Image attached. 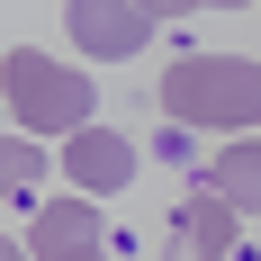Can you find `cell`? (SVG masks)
Listing matches in <instances>:
<instances>
[{"label":"cell","instance_id":"obj_1","mask_svg":"<svg viewBox=\"0 0 261 261\" xmlns=\"http://www.w3.org/2000/svg\"><path fill=\"white\" fill-rule=\"evenodd\" d=\"M162 108H171V126L252 135V117H261V63L252 54H180V63L162 72Z\"/></svg>","mask_w":261,"mask_h":261},{"label":"cell","instance_id":"obj_2","mask_svg":"<svg viewBox=\"0 0 261 261\" xmlns=\"http://www.w3.org/2000/svg\"><path fill=\"white\" fill-rule=\"evenodd\" d=\"M0 90H9V126H18V135H81V126H90V72L45 63L36 45H9Z\"/></svg>","mask_w":261,"mask_h":261},{"label":"cell","instance_id":"obj_3","mask_svg":"<svg viewBox=\"0 0 261 261\" xmlns=\"http://www.w3.org/2000/svg\"><path fill=\"white\" fill-rule=\"evenodd\" d=\"M153 0H63V27H72L81 54H99V63H126V54L153 45Z\"/></svg>","mask_w":261,"mask_h":261},{"label":"cell","instance_id":"obj_4","mask_svg":"<svg viewBox=\"0 0 261 261\" xmlns=\"http://www.w3.org/2000/svg\"><path fill=\"white\" fill-rule=\"evenodd\" d=\"M243 243V216L216 198V189H180V207H171V252L180 261H234Z\"/></svg>","mask_w":261,"mask_h":261},{"label":"cell","instance_id":"obj_5","mask_svg":"<svg viewBox=\"0 0 261 261\" xmlns=\"http://www.w3.org/2000/svg\"><path fill=\"white\" fill-rule=\"evenodd\" d=\"M63 171H72V189H126L135 180V144L117 126H81L63 144Z\"/></svg>","mask_w":261,"mask_h":261},{"label":"cell","instance_id":"obj_6","mask_svg":"<svg viewBox=\"0 0 261 261\" xmlns=\"http://www.w3.org/2000/svg\"><path fill=\"white\" fill-rule=\"evenodd\" d=\"M198 189H216L234 216H261V135H234V144H216Z\"/></svg>","mask_w":261,"mask_h":261},{"label":"cell","instance_id":"obj_7","mask_svg":"<svg viewBox=\"0 0 261 261\" xmlns=\"http://www.w3.org/2000/svg\"><path fill=\"white\" fill-rule=\"evenodd\" d=\"M90 243H99V207H90V198H45V207H36V261L90 252Z\"/></svg>","mask_w":261,"mask_h":261},{"label":"cell","instance_id":"obj_8","mask_svg":"<svg viewBox=\"0 0 261 261\" xmlns=\"http://www.w3.org/2000/svg\"><path fill=\"white\" fill-rule=\"evenodd\" d=\"M0 189H9L18 207H36V189H45V153H36V135H18V126L0 144Z\"/></svg>","mask_w":261,"mask_h":261},{"label":"cell","instance_id":"obj_9","mask_svg":"<svg viewBox=\"0 0 261 261\" xmlns=\"http://www.w3.org/2000/svg\"><path fill=\"white\" fill-rule=\"evenodd\" d=\"M162 18H189V9H252V0H153Z\"/></svg>","mask_w":261,"mask_h":261},{"label":"cell","instance_id":"obj_10","mask_svg":"<svg viewBox=\"0 0 261 261\" xmlns=\"http://www.w3.org/2000/svg\"><path fill=\"white\" fill-rule=\"evenodd\" d=\"M0 261H36V243H27V234H0Z\"/></svg>","mask_w":261,"mask_h":261},{"label":"cell","instance_id":"obj_11","mask_svg":"<svg viewBox=\"0 0 261 261\" xmlns=\"http://www.w3.org/2000/svg\"><path fill=\"white\" fill-rule=\"evenodd\" d=\"M171 261H180V252H171Z\"/></svg>","mask_w":261,"mask_h":261}]
</instances>
